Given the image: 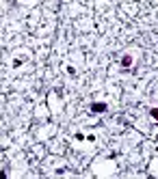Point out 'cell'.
Returning a JSON list of instances; mask_svg holds the SVG:
<instances>
[{"label":"cell","instance_id":"obj_1","mask_svg":"<svg viewBox=\"0 0 158 179\" xmlns=\"http://www.w3.org/2000/svg\"><path fill=\"white\" fill-rule=\"evenodd\" d=\"M91 110H93V112H104V110H106V104H93Z\"/></svg>","mask_w":158,"mask_h":179},{"label":"cell","instance_id":"obj_2","mask_svg":"<svg viewBox=\"0 0 158 179\" xmlns=\"http://www.w3.org/2000/svg\"><path fill=\"white\" fill-rule=\"evenodd\" d=\"M121 65H124V67H130V65H132V56H124Z\"/></svg>","mask_w":158,"mask_h":179},{"label":"cell","instance_id":"obj_3","mask_svg":"<svg viewBox=\"0 0 158 179\" xmlns=\"http://www.w3.org/2000/svg\"><path fill=\"white\" fill-rule=\"evenodd\" d=\"M149 114H152V119H156V121H158V108H152V110H149Z\"/></svg>","mask_w":158,"mask_h":179}]
</instances>
